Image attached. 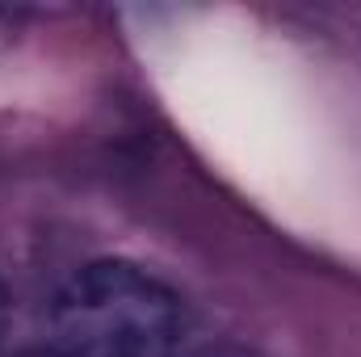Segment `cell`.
Segmentation results:
<instances>
[{
	"label": "cell",
	"instance_id": "obj_3",
	"mask_svg": "<svg viewBox=\"0 0 361 357\" xmlns=\"http://www.w3.org/2000/svg\"><path fill=\"white\" fill-rule=\"evenodd\" d=\"M4 320H8V298H4V286H0V337H4Z\"/></svg>",
	"mask_w": 361,
	"mask_h": 357
},
{
	"label": "cell",
	"instance_id": "obj_4",
	"mask_svg": "<svg viewBox=\"0 0 361 357\" xmlns=\"http://www.w3.org/2000/svg\"><path fill=\"white\" fill-rule=\"evenodd\" d=\"M30 357H51V353H30Z\"/></svg>",
	"mask_w": 361,
	"mask_h": 357
},
{
	"label": "cell",
	"instance_id": "obj_1",
	"mask_svg": "<svg viewBox=\"0 0 361 357\" xmlns=\"http://www.w3.org/2000/svg\"><path fill=\"white\" fill-rule=\"evenodd\" d=\"M177 294L130 261H92L51 311V357H177Z\"/></svg>",
	"mask_w": 361,
	"mask_h": 357
},
{
	"label": "cell",
	"instance_id": "obj_2",
	"mask_svg": "<svg viewBox=\"0 0 361 357\" xmlns=\"http://www.w3.org/2000/svg\"><path fill=\"white\" fill-rule=\"evenodd\" d=\"M197 357H252V353H244V349H235V345H219V349H202Z\"/></svg>",
	"mask_w": 361,
	"mask_h": 357
}]
</instances>
